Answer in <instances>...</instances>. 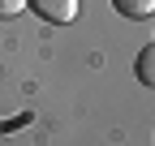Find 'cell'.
Returning a JSON list of instances; mask_svg holds the SVG:
<instances>
[{
  "label": "cell",
  "mask_w": 155,
  "mask_h": 146,
  "mask_svg": "<svg viewBox=\"0 0 155 146\" xmlns=\"http://www.w3.org/2000/svg\"><path fill=\"white\" fill-rule=\"evenodd\" d=\"M26 9H35L43 22H52V26H65V22H73L78 17V0H26Z\"/></svg>",
  "instance_id": "obj_1"
},
{
  "label": "cell",
  "mask_w": 155,
  "mask_h": 146,
  "mask_svg": "<svg viewBox=\"0 0 155 146\" xmlns=\"http://www.w3.org/2000/svg\"><path fill=\"white\" fill-rule=\"evenodd\" d=\"M134 73H138V82H142V86H155V43L142 47L138 56H134Z\"/></svg>",
  "instance_id": "obj_2"
},
{
  "label": "cell",
  "mask_w": 155,
  "mask_h": 146,
  "mask_svg": "<svg viewBox=\"0 0 155 146\" xmlns=\"http://www.w3.org/2000/svg\"><path fill=\"white\" fill-rule=\"evenodd\" d=\"M112 9L129 17V22H138V17H151L155 13V0H112Z\"/></svg>",
  "instance_id": "obj_3"
},
{
  "label": "cell",
  "mask_w": 155,
  "mask_h": 146,
  "mask_svg": "<svg viewBox=\"0 0 155 146\" xmlns=\"http://www.w3.org/2000/svg\"><path fill=\"white\" fill-rule=\"evenodd\" d=\"M26 9V0H0V17H17Z\"/></svg>",
  "instance_id": "obj_4"
},
{
  "label": "cell",
  "mask_w": 155,
  "mask_h": 146,
  "mask_svg": "<svg viewBox=\"0 0 155 146\" xmlns=\"http://www.w3.org/2000/svg\"><path fill=\"white\" fill-rule=\"evenodd\" d=\"M151 17H155V13H151Z\"/></svg>",
  "instance_id": "obj_5"
}]
</instances>
